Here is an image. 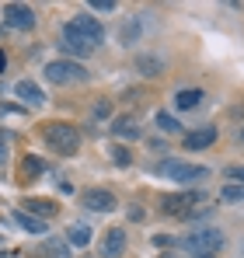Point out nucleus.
I'll return each instance as SVG.
<instances>
[{
	"mask_svg": "<svg viewBox=\"0 0 244 258\" xmlns=\"http://www.w3.org/2000/svg\"><path fill=\"white\" fill-rule=\"evenodd\" d=\"M209 213H213V210H209V206H199V210H189V213H185V220H209Z\"/></svg>",
	"mask_w": 244,
	"mask_h": 258,
	"instance_id": "27",
	"label": "nucleus"
},
{
	"mask_svg": "<svg viewBox=\"0 0 244 258\" xmlns=\"http://www.w3.org/2000/svg\"><path fill=\"white\" fill-rule=\"evenodd\" d=\"M108 154H112V164H119V168H129V164H133V150H129V147H119V143H115Z\"/></svg>",
	"mask_w": 244,
	"mask_h": 258,
	"instance_id": "22",
	"label": "nucleus"
},
{
	"mask_svg": "<svg viewBox=\"0 0 244 258\" xmlns=\"http://www.w3.org/2000/svg\"><path fill=\"white\" fill-rule=\"evenodd\" d=\"M206 203V192H174V196H164L161 199V213L167 216H185L192 206Z\"/></svg>",
	"mask_w": 244,
	"mask_h": 258,
	"instance_id": "6",
	"label": "nucleus"
},
{
	"mask_svg": "<svg viewBox=\"0 0 244 258\" xmlns=\"http://www.w3.org/2000/svg\"><path fill=\"white\" fill-rule=\"evenodd\" d=\"M63 32H70V35L84 39L91 49H98V45L105 42V28H101V21H94L91 14H77L74 21H67V25H63Z\"/></svg>",
	"mask_w": 244,
	"mask_h": 258,
	"instance_id": "5",
	"label": "nucleus"
},
{
	"mask_svg": "<svg viewBox=\"0 0 244 258\" xmlns=\"http://www.w3.org/2000/svg\"><path fill=\"white\" fill-rule=\"evenodd\" d=\"M241 140H244V129H241Z\"/></svg>",
	"mask_w": 244,
	"mask_h": 258,
	"instance_id": "35",
	"label": "nucleus"
},
{
	"mask_svg": "<svg viewBox=\"0 0 244 258\" xmlns=\"http://www.w3.org/2000/svg\"><path fill=\"white\" fill-rule=\"evenodd\" d=\"M0 241H4V237H0Z\"/></svg>",
	"mask_w": 244,
	"mask_h": 258,
	"instance_id": "36",
	"label": "nucleus"
},
{
	"mask_svg": "<svg viewBox=\"0 0 244 258\" xmlns=\"http://www.w3.org/2000/svg\"><path fill=\"white\" fill-rule=\"evenodd\" d=\"M129 220L140 223V220H143V206H129Z\"/></svg>",
	"mask_w": 244,
	"mask_h": 258,
	"instance_id": "30",
	"label": "nucleus"
},
{
	"mask_svg": "<svg viewBox=\"0 0 244 258\" xmlns=\"http://www.w3.org/2000/svg\"><path fill=\"white\" fill-rule=\"evenodd\" d=\"M91 237H94V234H91V227H84V223H74V227L67 230V244H70V248H87Z\"/></svg>",
	"mask_w": 244,
	"mask_h": 258,
	"instance_id": "18",
	"label": "nucleus"
},
{
	"mask_svg": "<svg viewBox=\"0 0 244 258\" xmlns=\"http://www.w3.org/2000/svg\"><path fill=\"white\" fill-rule=\"evenodd\" d=\"M42 140L49 150L63 154V157H74L81 150V129L70 126V122H45L42 126Z\"/></svg>",
	"mask_w": 244,
	"mask_h": 258,
	"instance_id": "2",
	"label": "nucleus"
},
{
	"mask_svg": "<svg viewBox=\"0 0 244 258\" xmlns=\"http://www.w3.org/2000/svg\"><path fill=\"white\" fill-rule=\"evenodd\" d=\"M112 136H119V140H136V136H140L136 119H133V115H119V119L112 122Z\"/></svg>",
	"mask_w": 244,
	"mask_h": 258,
	"instance_id": "17",
	"label": "nucleus"
},
{
	"mask_svg": "<svg viewBox=\"0 0 244 258\" xmlns=\"http://www.w3.org/2000/svg\"><path fill=\"white\" fill-rule=\"evenodd\" d=\"M181 248L196 258H220V251L227 248V237L216 227H203V230H192L189 237H181Z\"/></svg>",
	"mask_w": 244,
	"mask_h": 258,
	"instance_id": "1",
	"label": "nucleus"
},
{
	"mask_svg": "<svg viewBox=\"0 0 244 258\" xmlns=\"http://www.w3.org/2000/svg\"><path fill=\"white\" fill-rule=\"evenodd\" d=\"M164 56H157V52H140L136 56V70L143 74V77H161L164 74Z\"/></svg>",
	"mask_w": 244,
	"mask_h": 258,
	"instance_id": "14",
	"label": "nucleus"
},
{
	"mask_svg": "<svg viewBox=\"0 0 244 258\" xmlns=\"http://www.w3.org/2000/svg\"><path fill=\"white\" fill-rule=\"evenodd\" d=\"M108 115H112V105L108 101H98L94 105V119H108Z\"/></svg>",
	"mask_w": 244,
	"mask_h": 258,
	"instance_id": "26",
	"label": "nucleus"
},
{
	"mask_svg": "<svg viewBox=\"0 0 244 258\" xmlns=\"http://www.w3.org/2000/svg\"><path fill=\"white\" fill-rule=\"evenodd\" d=\"M223 174H227V181H237V185H244V164H230Z\"/></svg>",
	"mask_w": 244,
	"mask_h": 258,
	"instance_id": "24",
	"label": "nucleus"
},
{
	"mask_svg": "<svg viewBox=\"0 0 244 258\" xmlns=\"http://www.w3.org/2000/svg\"><path fill=\"white\" fill-rule=\"evenodd\" d=\"M14 220H18L28 234H45V230H49V220H39V216L25 213V210H18V213H14Z\"/></svg>",
	"mask_w": 244,
	"mask_h": 258,
	"instance_id": "19",
	"label": "nucleus"
},
{
	"mask_svg": "<svg viewBox=\"0 0 244 258\" xmlns=\"http://www.w3.org/2000/svg\"><path fill=\"white\" fill-rule=\"evenodd\" d=\"M154 244H157V248H171V244H174V237H171V234H157V237H154Z\"/></svg>",
	"mask_w": 244,
	"mask_h": 258,
	"instance_id": "28",
	"label": "nucleus"
},
{
	"mask_svg": "<svg viewBox=\"0 0 244 258\" xmlns=\"http://www.w3.org/2000/svg\"><path fill=\"white\" fill-rule=\"evenodd\" d=\"M91 74H87V67L77 63V59H52V63H45V81L49 84H84Z\"/></svg>",
	"mask_w": 244,
	"mask_h": 258,
	"instance_id": "4",
	"label": "nucleus"
},
{
	"mask_svg": "<svg viewBox=\"0 0 244 258\" xmlns=\"http://www.w3.org/2000/svg\"><path fill=\"white\" fill-rule=\"evenodd\" d=\"M206 101V91L199 87H181V91H174V108L178 112H192V108H199Z\"/></svg>",
	"mask_w": 244,
	"mask_h": 258,
	"instance_id": "12",
	"label": "nucleus"
},
{
	"mask_svg": "<svg viewBox=\"0 0 244 258\" xmlns=\"http://www.w3.org/2000/svg\"><path fill=\"white\" fill-rule=\"evenodd\" d=\"M21 210L32 216H39V220H52V216L59 213V206L52 203V199H25L21 203Z\"/></svg>",
	"mask_w": 244,
	"mask_h": 258,
	"instance_id": "16",
	"label": "nucleus"
},
{
	"mask_svg": "<svg viewBox=\"0 0 244 258\" xmlns=\"http://www.w3.org/2000/svg\"><path fill=\"white\" fill-rule=\"evenodd\" d=\"M0 258H21L18 251H0Z\"/></svg>",
	"mask_w": 244,
	"mask_h": 258,
	"instance_id": "32",
	"label": "nucleus"
},
{
	"mask_svg": "<svg viewBox=\"0 0 244 258\" xmlns=\"http://www.w3.org/2000/svg\"><path fill=\"white\" fill-rule=\"evenodd\" d=\"M154 171L164 174V178H171V181H178V185H196V181H206V178H209V168L189 164V161H174V157L154 164Z\"/></svg>",
	"mask_w": 244,
	"mask_h": 258,
	"instance_id": "3",
	"label": "nucleus"
},
{
	"mask_svg": "<svg viewBox=\"0 0 244 258\" xmlns=\"http://www.w3.org/2000/svg\"><path fill=\"white\" fill-rule=\"evenodd\" d=\"M216 126H203V129H196V133H185V150H206V147H213L216 143Z\"/></svg>",
	"mask_w": 244,
	"mask_h": 258,
	"instance_id": "11",
	"label": "nucleus"
},
{
	"mask_svg": "<svg viewBox=\"0 0 244 258\" xmlns=\"http://www.w3.org/2000/svg\"><path fill=\"white\" fill-rule=\"evenodd\" d=\"M42 171H45V161H42L39 154H25V157H21V171H18V181H21V185H28V181H35Z\"/></svg>",
	"mask_w": 244,
	"mask_h": 258,
	"instance_id": "13",
	"label": "nucleus"
},
{
	"mask_svg": "<svg viewBox=\"0 0 244 258\" xmlns=\"http://www.w3.org/2000/svg\"><path fill=\"white\" fill-rule=\"evenodd\" d=\"M87 258H91V255H87Z\"/></svg>",
	"mask_w": 244,
	"mask_h": 258,
	"instance_id": "37",
	"label": "nucleus"
},
{
	"mask_svg": "<svg viewBox=\"0 0 244 258\" xmlns=\"http://www.w3.org/2000/svg\"><path fill=\"white\" fill-rule=\"evenodd\" d=\"M157 126H161V133H167V136H178L181 133V122L171 115V112H157V119H154Z\"/></svg>",
	"mask_w": 244,
	"mask_h": 258,
	"instance_id": "21",
	"label": "nucleus"
},
{
	"mask_svg": "<svg viewBox=\"0 0 244 258\" xmlns=\"http://www.w3.org/2000/svg\"><path fill=\"white\" fill-rule=\"evenodd\" d=\"M0 112H4V115H21V112H25V108H21V105H4V108H0Z\"/></svg>",
	"mask_w": 244,
	"mask_h": 258,
	"instance_id": "31",
	"label": "nucleus"
},
{
	"mask_svg": "<svg viewBox=\"0 0 244 258\" xmlns=\"http://www.w3.org/2000/svg\"><path fill=\"white\" fill-rule=\"evenodd\" d=\"M4 67H7V56H4V49H0V74H4Z\"/></svg>",
	"mask_w": 244,
	"mask_h": 258,
	"instance_id": "33",
	"label": "nucleus"
},
{
	"mask_svg": "<svg viewBox=\"0 0 244 258\" xmlns=\"http://www.w3.org/2000/svg\"><path fill=\"white\" fill-rule=\"evenodd\" d=\"M59 49H63V52H70V56H87V52H94V49L84 42V39L70 35V32H63V42H59Z\"/></svg>",
	"mask_w": 244,
	"mask_h": 258,
	"instance_id": "20",
	"label": "nucleus"
},
{
	"mask_svg": "<svg viewBox=\"0 0 244 258\" xmlns=\"http://www.w3.org/2000/svg\"><path fill=\"white\" fill-rule=\"evenodd\" d=\"M4 21H7V28L32 32V28H35V11H32L28 4H7V7H4Z\"/></svg>",
	"mask_w": 244,
	"mask_h": 258,
	"instance_id": "7",
	"label": "nucleus"
},
{
	"mask_svg": "<svg viewBox=\"0 0 244 258\" xmlns=\"http://www.w3.org/2000/svg\"><path fill=\"white\" fill-rule=\"evenodd\" d=\"M223 203H244V185H223Z\"/></svg>",
	"mask_w": 244,
	"mask_h": 258,
	"instance_id": "23",
	"label": "nucleus"
},
{
	"mask_svg": "<svg viewBox=\"0 0 244 258\" xmlns=\"http://www.w3.org/2000/svg\"><path fill=\"white\" fill-rule=\"evenodd\" d=\"M84 210H91V213H112V210H119V199L108 192V188H87L81 196Z\"/></svg>",
	"mask_w": 244,
	"mask_h": 258,
	"instance_id": "8",
	"label": "nucleus"
},
{
	"mask_svg": "<svg viewBox=\"0 0 244 258\" xmlns=\"http://www.w3.org/2000/svg\"><path fill=\"white\" fill-rule=\"evenodd\" d=\"M14 98H21V101L32 105V108H42V105H45V91H42L35 81H18V84H14Z\"/></svg>",
	"mask_w": 244,
	"mask_h": 258,
	"instance_id": "9",
	"label": "nucleus"
},
{
	"mask_svg": "<svg viewBox=\"0 0 244 258\" xmlns=\"http://www.w3.org/2000/svg\"><path fill=\"white\" fill-rule=\"evenodd\" d=\"M122 251H126V230H122V227L105 230V237H101V255L105 258H122Z\"/></svg>",
	"mask_w": 244,
	"mask_h": 258,
	"instance_id": "10",
	"label": "nucleus"
},
{
	"mask_svg": "<svg viewBox=\"0 0 244 258\" xmlns=\"http://www.w3.org/2000/svg\"><path fill=\"white\" fill-rule=\"evenodd\" d=\"M4 161H7V133L0 129V164H4Z\"/></svg>",
	"mask_w": 244,
	"mask_h": 258,
	"instance_id": "29",
	"label": "nucleus"
},
{
	"mask_svg": "<svg viewBox=\"0 0 244 258\" xmlns=\"http://www.w3.org/2000/svg\"><path fill=\"white\" fill-rule=\"evenodd\" d=\"M161 258H181V255H174V251H164V255Z\"/></svg>",
	"mask_w": 244,
	"mask_h": 258,
	"instance_id": "34",
	"label": "nucleus"
},
{
	"mask_svg": "<svg viewBox=\"0 0 244 258\" xmlns=\"http://www.w3.org/2000/svg\"><path fill=\"white\" fill-rule=\"evenodd\" d=\"M87 7H91V11H98V14H108V11H115V0H91Z\"/></svg>",
	"mask_w": 244,
	"mask_h": 258,
	"instance_id": "25",
	"label": "nucleus"
},
{
	"mask_svg": "<svg viewBox=\"0 0 244 258\" xmlns=\"http://www.w3.org/2000/svg\"><path fill=\"white\" fill-rule=\"evenodd\" d=\"M39 255L42 258H70L74 248L67 244V237H45V241L39 244Z\"/></svg>",
	"mask_w": 244,
	"mask_h": 258,
	"instance_id": "15",
	"label": "nucleus"
}]
</instances>
